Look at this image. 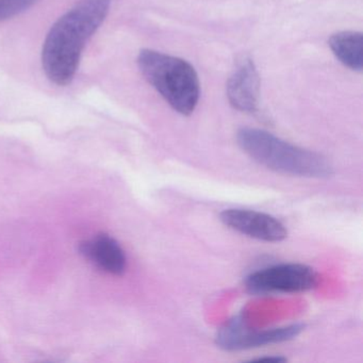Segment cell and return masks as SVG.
Wrapping results in <instances>:
<instances>
[{"mask_svg":"<svg viewBox=\"0 0 363 363\" xmlns=\"http://www.w3.org/2000/svg\"><path fill=\"white\" fill-rule=\"evenodd\" d=\"M318 284L315 269L301 263H282L254 272L246 277L245 286L252 294L301 293Z\"/></svg>","mask_w":363,"mask_h":363,"instance_id":"277c9868","label":"cell"},{"mask_svg":"<svg viewBox=\"0 0 363 363\" xmlns=\"http://www.w3.org/2000/svg\"><path fill=\"white\" fill-rule=\"evenodd\" d=\"M237 141L252 160L272 171L308 178H327L333 174V165L322 155L293 145L267 131L242 128Z\"/></svg>","mask_w":363,"mask_h":363,"instance_id":"7a4b0ae2","label":"cell"},{"mask_svg":"<svg viewBox=\"0 0 363 363\" xmlns=\"http://www.w3.org/2000/svg\"><path fill=\"white\" fill-rule=\"evenodd\" d=\"M80 252L101 271L121 276L127 267V258L120 244L110 235L101 233L82 242Z\"/></svg>","mask_w":363,"mask_h":363,"instance_id":"ba28073f","label":"cell"},{"mask_svg":"<svg viewBox=\"0 0 363 363\" xmlns=\"http://www.w3.org/2000/svg\"><path fill=\"white\" fill-rule=\"evenodd\" d=\"M110 0H78L59 18L44 41L42 65L50 82L65 86L73 82L86 42L107 18Z\"/></svg>","mask_w":363,"mask_h":363,"instance_id":"6da1fadb","label":"cell"},{"mask_svg":"<svg viewBox=\"0 0 363 363\" xmlns=\"http://www.w3.org/2000/svg\"><path fill=\"white\" fill-rule=\"evenodd\" d=\"M38 0H0V21L9 20L30 9Z\"/></svg>","mask_w":363,"mask_h":363,"instance_id":"30bf717a","label":"cell"},{"mask_svg":"<svg viewBox=\"0 0 363 363\" xmlns=\"http://www.w3.org/2000/svg\"><path fill=\"white\" fill-rule=\"evenodd\" d=\"M138 65L145 79L178 113L190 116L199 101L201 84L194 67L184 59L143 50Z\"/></svg>","mask_w":363,"mask_h":363,"instance_id":"3957f363","label":"cell"},{"mask_svg":"<svg viewBox=\"0 0 363 363\" xmlns=\"http://www.w3.org/2000/svg\"><path fill=\"white\" fill-rule=\"evenodd\" d=\"M254 361H257V362L280 363V362H286V358H284V357H281V356L261 357V358L255 359Z\"/></svg>","mask_w":363,"mask_h":363,"instance_id":"8fae6325","label":"cell"},{"mask_svg":"<svg viewBox=\"0 0 363 363\" xmlns=\"http://www.w3.org/2000/svg\"><path fill=\"white\" fill-rule=\"evenodd\" d=\"M260 95V78L254 62L244 59L227 82L229 103L243 112L256 111Z\"/></svg>","mask_w":363,"mask_h":363,"instance_id":"52a82bcc","label":"cell"},{"mask_svg":"<svg viewBox=\"0 0 363 363\" xmlns=\"http://www.w3.org/2000/svg\"><path fill=\"white\" fill-rule=\"evenodd\" d=\"M329 48L340 62L352 71H361L363 67L362 33L342 31L329 39Z\"/></svg>","mask_w":363,"mask_h":363,"instance_id":"9c48e42d","label":"cell"},{"mask_svg":"<svg viewBox=\"0 0 363 363\" xmlns=\"http://www.w3.org/2000/svg\"><path fill=\"white\" fill-rule=\"evenodd\" d=\"M225 226L242 235L265 242H281L288 230L281 222L263 212L246 209L224 210L220 216Z\"/></svg>","mask_w":363,"mask_h":363,"instance_id":"8992f818","label":"cell"},{"mask_svg":"<svg viewBox=\"0 0 363 363\" xmlns=\"http://www.w3.org/2000/svg\"><path fill=\"white\" fill-rule=\"evenodd\" d=\"M305 326L293 324L280 328L254 330L244 322L243 318H238L229 320L216 335V345L228 352L250 350L267 344L281 343L296 337Z\"/></svg>","mask_w":363,"mask_h":363,"instance_id":"5b68a950","label":"cell"}]
</instances>
